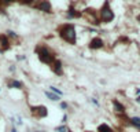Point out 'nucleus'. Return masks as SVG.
Instances as JSON below:
<instances>
[{
    "mask_svg": "<svg viewBox=\"0 0 140 132\" xmlns=\"http://www.w3.org/2000/svg\"><path fill=\"white\" fill-rule=\"evenodd\" d=\"M59 34H60V37L63 40H66L68 43H70V44L76 43V28L73 25H70V23H66V25L60 26Z\"/></svg>",
    "mask_w": 140,
    "mask_h": 132,
    "instance_id": "nucleus-1",
    "label": "nucleus"
},
{
    "mask_svg": "<svg viewBox=\"0 0 140 132\" xmlns=\"http://www.w3.org/2000/svg\"><path fill=\"white\" fill-rule=\"evenodd\" d=\"M36 54L39 55V59L41 62H44V63H52L54 61H55V57H54V54L47 48L45 45H39V47H36Z\"/></svg>",
    "mask_w": 140,
    "mask_h": 132,
    "instance_id": "nucleus-2",
    "label": "nucleus"
},
{
    "mask_svg": "<svg viewBox=\"0 0 140 132\" xmlns=\"http://www.w3.org/2000/svg\"><path fill=\"white\" fill-rule=\"evenodd\" d=\"M114 19V14H113V11L110 8V3L106 2L105 4H103V7L100 10V21L103 22H110Z\"/></svg>",
    "mask_w": 140,
    "mask_h": 132,
    "instance_id": "nucleus-3",
    "label": "nucleus"
},
{
    "mask_svg": "<svg viewBox=\"0 0 140 132\" xmlns=\"http://www.w3.org/2000/svg\"><path fill=\"white\" fill-rule=\"evenodd\" d=\"M33 7L44 11V13H51V3L48 2V0H36Z\"/></svg>",
    "mask_w": 140,
    "mask_h": 132,
    "instance_id": "nucleus-4",
    "label": "nucleus"
},
{
    "mask_svg": "<svg viewBox=\"0 0 140 132\" xmlns=\"http://www.w3.org/2000/svg\"><path fill=\"white\" fill-rule=\"evenodd\" d=\"M32 113H33V116L36 117H45L48 114V111H47V107L45 106H36V107H32Z\"/></svg>",
    "mask_w": 140,
    "mask_h": 132,
    "instance_id": "nucleus-5",
    "label": "nucleus"
},
{
    "mask_svg": "<svg viewBox=\"0 0 140 132\" xmlns=\"http://www.w3.org/2000/svg\"><path fill=\"white\" fill-rule=\"evenodd\" d=\"M102 47H103V41H102V39H99V37L94 39V40L89 43V48H91V50H98V48H102Z\"/></svg>",
    "mask_w": 140,
    "mask_h": 132,
    "instance_id": "nucleus-6",
    "label": "nucleus"
},
{
    "mask_svg": "<svg viewBox=\"0 0 140 132\" xmlns=\"http://www.w3.org/2000/svg\"><path fill=\"white\" fill-rule=\"evenodd\" d=\"M51 68L56 74H62V62H60L59 59H55V61L51 63Z\"/></svg>",
    "mask_w": 140,
    "mask_h": 132,
    "instance_id": "nucleus-7",
    "label": "nucleus"
},
{
    "mask_svg": "<svg viewBox=\"0 0 140 132\" xmlns=\"http://www.w3.org/2000/svg\"><path fill=\"white\" fill-rule=\"evenodd\" d=\"M0 45H2L3 51L10 48V41H8V37L6 34H0Z\"/></svg>",
    "mask_w": 140,
    "mask_h": 132,
    "instance_id": "nucleus-8",
    "label": "nucleus"
},
{
    "mask_svg": "<svg viewBox=\"0 0 140 132\" xmlns=\"http://www.w3.org/2000/svg\"><path fill=\"white\" fill-rule=\"evenodd\" d=\"M113 105H114L115 110H117V111L120 113V114H124V113H125V107H124L122 105H121L118 100H115V99H114V100H113Z\"/></svg>",
    "mask_w": 140,
    "mask_h": 132,
    "instance_id": "nucleus-9",
    "label": "nucleus"
},
{
    "mask_svg": "<svg viewBox=\"0 0 140 132\" xmlns=\"http://www.w3.org/2000/svg\"><path fill=\"white\" fill-rule=\"evenodd\" d=\"M68 17H69V18H80L81 14L77 13V11L73 8V7H70V8H69V13H68Z\"/></svg>",
    "mask_w": 140,
    "mask_h": 132,
    "instance_id": "nucleus-10",
    "label": "nucleus"
},
{
    "mask_svg": "<svg viewBox=\"0 0 140 132\" xmlns=\"http://www.w3.org/2000/svg\"><path fill=\"white\" fill-rule=\"evenodd\" d=\"M129 123L133 125V127H136L137 129H140V118H139V117H132V118H129Z\"/></svg>",
    "mask_w": 140,
    "mask_h": 132,
    "instance_id": "nucleus-11",
    "label": "nucleus"
},
{
    "mask_svg": "<svg viewBox=\"0 0 140 132\" xmlns=\"http://www.w3.org/2000/svg\"><path fill=\"white\" fill-rule=\"evenodd\" d=\"M98 132H113V129L108 127L107 124H100L99 128H98Z\"/></svg>",
    "mask_w": 140,
    "mask_h": 132,
    "instance_id": "nucleus-12",
    "label": "nucleus"
},
{
    "mask_svg": "<svg viewBox=\"0 0 140 132\" xmlns=\"http://www.w3.org/2000/svg\"><path fill=\"white\" fill-rule=\"evenodd\" d=\"M45 95H47V98L48 99H51V100H59L60 99V97L59 95H56V94H52V92H45Z\"/></svg>",
    "mask_w": 140,
    "mask_h": 132,
    "instance_id": "nucleus-13",
    "label": "nucleus"
},
{
    "mask_svg": "<svg viewBox=\"0 0 140 132\" xmlns=\"http://www.w3.org/2000/svg\"><path fill=\"white\" fill-rule=\"evenodd\" d=\"M10 87H14V88H22V83L17 81V80H13L10 83Z\"/></svg>",
    "mask_w": 140,
    "mask_h": 132,
    "instance_id": "nucleus-14",
    "label": "nucleus"
},
{
    "mask_svg": "<svg viewBox=\"0 0 140 132\" xmlns=\"http://www.w3.org/2000/svg\"><path fill=\"white\" fill-rule=\"evenodd\" d=\"M21 4H28V6H33L36 0H18Z\"/></svg>",
    "mask_w": 140,
    "mask_h": 132,
    "instance_id": "nucleus-15",
    "label": "nucleus"
},
{
    "mask_svg": "<svg viewBox=\"0 0 140 132\" xmlns=\"http://www.w3.org/2000/svg\"><path fill=\"white\" fill-rule=\"evenodd\" d=\"M55 131H56V132H69V131H68V128H66L65 125H62V127H56V128H55Z\"/></svg>",
    "mask_w": 140,
    "mask_h": 132,
    "instance_id": "nucleus-16",
    "label": "nucleus"
},
{
    "mask_svg": "<svg viewBox=\"0 0 140 132\" xmlns=\"http://www.w3.org/2000/svg\"><path fill=\"white\" fill-rule=\"evenodd\" d=\"M50 88H51V91H52V92H55L56 95H59V97H60V95H62V92H60L58 88H55V87H50Z\"/></svg>",
    "mask_w": 140,
    "mask_h": 132,
    "instance_id": "nucleus-17",
    "label": "nucleus"
},
{
    "mask_svg": "<svg viewBox=\"0 0 140 132\" xmlns=\"http://www.w3.org/2000/svg\"><path fill=\"white\" fill-rule=\"evenodd\" d=\"M7 37H14V39H15L17 34H15L13 31H7Z\"/></svg>",
    "mask_w": 140,
    "mask_h": 132,
    "instance_id": "nucleus-18",
    "label": "nucleus"
},
{
    "mask_svg": "<svg viewBox=\"0 0 140 132\" xmlns=\"http://www.w3.org/2000/svg\"><path fill=\"white\" fill-rule=\"evenodd\" d=\"M60 109H68V103H66V102H62V103H60Z\"/></svg>",
    "mask_w": 140,
    "mask_h": 132,
    "instance_id": "nucleus-19",
    "label": "nucleus"
},
{
    "mask_svg": "<svg viewBox=\"0 0 140 132\" xmlns=\"http://www.w3.org/2000/svg\"><path fill=\"white\" fill-rule=\"evenodd\" d=\"M13 2H18V0H3L4 4H10V3H13Z\"/></svg>",
    "mask_w": 140,
    "mask_h": 132,
    "instance_id": "nucleus-20",
    "label": "nucleus"
},
{
    "mask_svg": "<svg viewBox=\"0 0 140 132\" xmlns=\"http://www.w3.org/2000/svg\"><path fill=\"white\" fill-rule=\"evenodd\" d=\"M66 120H68V116H63V118H62V123H66Z\"/></svg>",
    "mask_w": 140,
    "mask_h": 132,
    "instance_id": "nucleus-21",
    "label": "nucleus"
},
{
    "mask_svg": "<svg viewBox=\"0 0 140 132\" xmlns=\"http://www.w3.org/2000/svg\"><path fill=\"white\" fill-rule=\"evenodd\" d=\"M136 100H137V102H139V103H140V95H139V97L136 98Z\"/></svg>",
    "mask_w": 140,
    "mask_h": 132,
    "instance_id": "nucleus-22",
    "label": "nucleus"
},
{
    "mask_svg": "<svg viewBox=\"0 0 140 132\" xmlns=\"http://www.w3.org/2000/svg\"><path fill=\"white\" fill-rule=\"evenodd\" d=\"M11 132H17V129H15V128H13V129H11Z\"/></svg>",
    "mask_w": 140,
    "mask_h": 132,
    "instance_id": "nucleus-23",
    "label": "nucleus"
},
{
    "mask_svg": "<svg viewBox=\"0 0 140 132\" xmlns=\"http://www.w3.org/2000/svg\"><path fill=\"white\" fill-rule=\"evenodd\" d=\"M137 21H139V22H140V15H139V17H137Z\"/></svg>",
    "mask_w": 140,
    "mask_h": 132,
    "instance_id": "nucleus-24",
    "label": "nucleus"
},
{
    "mask_svg": "<svg viewBox=\"0 0 140 132\" xmlns=\"http://www.w3.org/2000/svg\"><path fill=\"white\" fill-rule=\"evenodd\" d=\"M37 132H44V131H37Z\"/></svg>",
    "mask_w": 140,
    "mask_h": 132,
    "instance_id": "nucleus-25",
    "label": "nucleus"
},
{
    "mask_svg": "<svg viewBox=\"0 0 140 132\" xmlns=\"http://www.w3.org/2000/svg\"><path fill=\"white\" fill-rule=\"evenodd\" d=\"M0 3H3V0H0Z\"/></svg>",
    "mask_w": 140,
    "mask_h": 132,
    "instance_id": "nucleus-26",
    "label": "nucleus"
},
{
    "mask_svg": "<svg viewBox=\"0 0 140 132\" xmlns=\"http://www.w3.org/2000/svg\"><path fill=\"white\" fill-rule=\"evenodd\" d=\"M87 132H91V131H87Z\"/></svg>",
    "mask_w": 140,
    "mask_h": 132,
    "instance_id": "nucleus-27",
    "label": "nucleus"
}]
</instances>
